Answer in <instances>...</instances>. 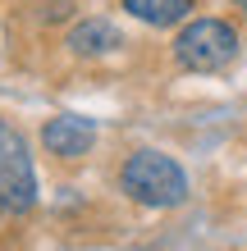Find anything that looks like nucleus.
<instances>
[{"instance_id": "obj_1", "label": "nucleus", "mask_w": 247, "mask_h": 251, "mask_svg": "<svg viewBox=\"0 0 247 251\" xmlns=\"http://www.w3.org/2000/svg\"><path fill=\"white\" fill-rule=\"evenodd\" d=\"M119 187L128 201L147 205V210H174L188 197V174L165 151H133L119 169Z\"/></svg>"}, {"instance_id": "obj_2", "label": "nucleus", "mask_w": 247, "mask_h": 251, "mask_svg": "<svg viewBox=\"0 0 247 251\" xmlns=\"http://www.w3.org/2000/svg\"><path fill=\"white\" fill-rule=\"evenodd\" d=\"M238 41L243 37H238V27L229 19H215V14L192 19L174 37V64L188 69V73H215L238 55Z\"/></svg>"}, {"instance_id": "obj_3", "label": "nucleus", "mask_w": 247, "mask_h": 251, "mask_svg": "<svg viewBox=\"0 0 247 251\" xmlns=\"http://www.w3.org/2000/svg\"><path fill=\"white\" fill-rule=\"evenodd\" d=\"M37 205V165L32 146L9 119H0V215L19 219Z\"/></svg>"}, {"instance_id": "obj_4", "label": "nucleus", "mask_w": 247, "mask_h": 251, "mask_svg": "<svg viewBox=\"0 0 247 251\" xmlns=\"http://www.w3.org/2000/svg\"><path fill=\"white\" fill-rule=\"evenodd\" d=\"M41 146H46V155H55V160H82L96 146V124L82 119V114H55V119H46V128H41Z\"/></svg>"}, {"instance_id": "obj_5", "label": "nucleus", "mask_w": 247, "mask_h": 251, "mask_svg": "<svg viewBox=\"0 0 247 251\" xmlns=\"http://www.w3.org/2000/svg\"><path fill=\"white\" fill-rule=\"evenodd\" d=\"M64 46H69V55H78V60H101V55H110L119 46V32H114L110 19H82L78 27H69Z\"/></svg>"}, {"instance_id": "obj_6", "label": "nucleus", "mask_w": 247, "mask_h": 251, "mask_svg": "<svg viewBox=\"0 0 247 251\" xmlns=\"http://www.w3.org/2000/svg\"><path fill=\"white\" fill-rule=\"evenodd\" d=\"M119 5L128 19H137L147 27H179L197 9V0H119Z\"/></svg>"}, {"instance_id": "obj_7", "label": "nucleus", "mask_w": 247, "mask_h": 251, "mask_svg": "<svg viewBox=\"0 0 247 251\" xmlns=\"http://www.w3.org/2000/svg\"><path fill=\"white\" fill-rule=\"evenodd\" d=\"M234 5H238V9H247V0H234Z\"/></svg>"}]
</instances>
